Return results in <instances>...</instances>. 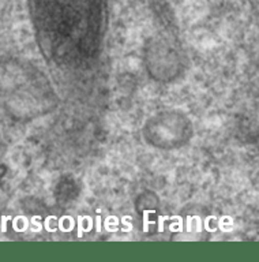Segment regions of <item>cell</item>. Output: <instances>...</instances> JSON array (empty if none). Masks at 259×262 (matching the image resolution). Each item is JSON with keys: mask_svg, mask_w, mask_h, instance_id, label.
Wrapping results in <instances>:
<instances>
[{"mask_svg": "<svg viewBox=\"0 0 259 262\" xmlns=\"http://www.w3.org/2000/svg\"><path fill=\"white\" fill-rule=\"evenodd\" d=\"M150 213H154V212H153V210H145L144 212V231L145 232H148L149 231V223H150V224H153V221L148 220V214H150Z\"/></svg>", "mask_w": 259, "mask_h": 262, "instance_id": "obj_1", "label": "cell"}, {"mask_svg": "<svg viewBox=\"0 0 259 262\" xmlns=\"http://www.w3.org/2000/svg\"><path fill=\"white\" fill-rule=\"evenodd\" d=\"M165 219H167V217H164V216L158 217V231H160V232H162V231H164V220H165Z\"/></svg>", "mask_w": 259, "mask_h": 262, "instance_id": "obj_2", "label": "cell"}, {"mask_svg": "<svg viewBox=\"0 0 259 262\" xmlns=\"http://www.w3.org/2000/svg\"><path fill=\"white\" fill-rule=\"evenodd\" d=\"M82 231H83V229H82V217L79 216L78 217V236L79 237L82 236V233H83Z\"/></svg>", "mask_w": 259, "mask_h": 262, "instance_id": "obj_3", "label": "cell"}, {"mask_svg": "<svg viewBox=\"0 0 259 262\" xmlns=\"http://www.w3.org/2000/svg\"><path fill=\"white\" fill-rule=\"evenodd\" d=\"M10 217H3V219H2V229H3V231H6V229H7V227H6V223H7V220H9Z\"/></svg>", "mask_w": 259, "mask_h": 262, "instance_id": "obj_4", "label": "cell"}, {"mask_svg": "<svg viewBox=\"0 0 259 262\" xmlns=\"http://www.w3.org/2000/svg\"><path fill=\"white\" fill-rule=\"evenodd\" d=\"M96 223H97V232H100L101 231V219L99 216L96 219Z\"/></svg>", "mask_w": 259, "mask_h": 262, "instance_id": "obj_5", "label": "cell"}]
</instances>
